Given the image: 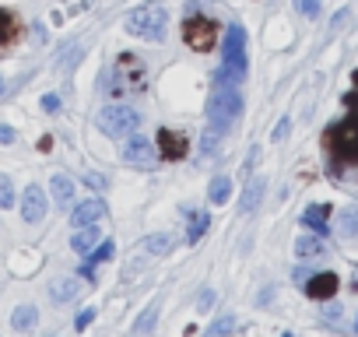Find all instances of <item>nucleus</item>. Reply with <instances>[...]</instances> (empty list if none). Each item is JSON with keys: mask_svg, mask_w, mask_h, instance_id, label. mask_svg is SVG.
<instances>
[{"mask_svg": "<svg viewBox=\"0 0 358 337\" xmlns=\"http://www.w3.org/2000/svg\"><path fill=\"white\" fill-rule=\"evenodd\" d=\"M239 81L236 74L229 71H218L215 78V88H211V99H208V123L218 127V130H232L243 116V95H239Z\"/></svg>", "mask_w": 358, "mask_h": 337, "instance_id": "1", "label": "nucleus"}, {"mask_svg": "<svg viewBox=\"0 0 358 337\" xmlns=\"http://www.w3.org/2000/svg\"><path fill=\"white\" fill-rule=\"evenodd\" d=\"M323 148L330 151L334 168H341V165H355V162H358V113H348L341 123L327 127V134H323Z\"/></svg>", "mask_w": 358, "mask_h": 337, "instance_id": "2", "label": "nucleus"}, {"mask_svg": "<svg viewBox=\"0 0 358 337\" xmlns=\"http://www.w3.org/2000/svg\"><path fill=\"white\" fill-rule=\"evenodd\" d=\"M144 78H148L144 64H141V60H137L134 53H120L102 88H106V95L120 99V95H134V92H144Z\"/></svg>", "mask_w": 358, "mask_h": 337, "instance_id": "3", "label": "nucleus"}, {"mask_svg": "<svg viewBox=\"0 0 358 337\" xmlns=\"http://www.w3.org/2000/svg\"><path fill=\"white\" fill-rule=\"evenodd\" d=\"M165 29H169V8L162 0H148V4H141L127 18V32L137 39H148V43H162Z\"/></svg>", "mask_w": 358, "mask_h": 337, "instance_id": "4", "label": "nucleus"}, {"mask_svg": "<svg viewBox=\"0 0 358 337\" xmlns=\"http://www.w3.org/2000/svg\"><path fill=\"white\" fill-rule=\"evenodd\" d=\"M95 123H99V130L106 137H127V134H134L141 127V113L134 106H106Z\"/></svg>", "mask_w": 358, "mask_h": 337, "instance_id": "5", "label": "nucleus"}, {"mask_svg": "<svg viewBox=\"0 0 358 337\" xmlns=\"http://www.w3.org/2000/svg\"><path fill=\"white\" fill-rule=\"evenodd\" d=\"M183 39H187V46L190 50H197V53H211L215 50V43H218V25L211 22V18H187V25H183Z\"/></svg>", "mask_w": 358, "mask_h": 337, "instance_id": "6", "label": "nucleus"}, {"mask_svg": "<svg viewBox=\"0 0 358 337\" xmlns=\"http://www.w3.org/2000/svg\"><path fill=\"white\" fill-rule=\"evenodd\" d=\"M222 71L236 74V78H246V29L243 25H232L225 32V64Z\"/></svg>", "mask_w": 358, "mask_h": 337, "instance_id": "7", "label": "nucleus"}, {"mask_svg": "<svg viewBox=\"0 0 358 337\" xmlns=\"http://www.w3.org/2000/svg\"><path fill=\"white\" fill-rule=\"evenodd\" d=\"M155 144L141 134H127V144H123V162L137 165V168H151L155 165Z\"/></svg>", "mask_w": 358, "mask_h": 337, "instance_id": "8", "label": "nucleus"}, {"mask_svg": "<svg viewBox=\"0 0 358 337\" xmlns=\"http://www.w3.org/2000/svg\"><path fill=\"white\" fill-rule=\"evenodd\" d=\"M46 204H50V197L43 194V187H29V190L22 194V218H25L29 225H39V222L46 218Z\"/></svg>", "mask_w": 358, "mask_h": 337, "instance_id": "9", "label": "nucleus"}, {"mask_svg": "<svg viewBox=\"0 0 358 337\" xmlns=\"http://www.w3.org/2000/svg\"><path fill=\"white\" fill-rule=\"evenodd\" d=\"M106 201L102 197H88L85 204H78L74 211H71V225H78V229H85V225H95L99 218H106Z\"/></svg>", "mask_w": 358, "mask_h": 337, "instance_id": "10", "label": "nucleus"}, {"mask_svg": "<svg viewBox=\"0 0 358 337\" xmlns=\"http://www.w3.org/2000/svg\"><path fill=\"white\" fill-rule=\"evenodd\" d=\"M337 274H313L309 281H306V295L309 299H330V295H337Z\"/></svg>", "mask_w": 358, "mask_h": 337, "instance_id": "11", "label": "nucleus"}, {"mask_svg": "<svg viewBox=\"0 0 358 337\" xmlns=\"http://www.w3.org/2000/svg\"><path fill=\"white\" fill-rule=\"evenodd\" d=\"M158 144H162V155H165V158H187V151H190L187 137L176 134V130H162V134H158Z\"/></svg>", "mask_w": 358, "mask_h": 337, "instance_id": "12", "label": "nucleus"}, {"mask_svg": "<svg viewBox=\"0 0 358 337\" xmlns=\"http://www.w3.org/2000/svg\"><path fill=\"white\" fill-rule=\"evenodd\" d=\"M330 204H313V208H306V215H302V225L306 229H313V232H327L330 225Z\"/></svg>", "mask_w": 358, "mask_h": 337, "instance_id": "13", "label": "nucleus"}, {"mask_svg": "<svg viewBox=\"0 0 358 337\" xmlns=\"http://www.w3.org/2000/svg\"><path fill=\"white\" fill-rule=\"evenodd\" d=\"M264 190H267V183L257 176V180H250L246 183V194H243V204H239V211L243 215H250L253 208H260V197H264Z\"/></svg>", "mask_w": 358, "mask_h": 337, "instance_id": "14", "label": "nucleus"}, {"mask_svg": "<svg viewBox=\"0 0 358 337\" xmlns=\"http://www.w3.org/2000/svg\"><path fill=\"white\" fill-rule=\"evenodd\" d=\"M95 243H99V229H95V225H85V229H78V232H74L71 250L85 257V253H92V246H95Z\"/></svg>", "mask_w": 358, "mask_h": 337, "instance_id": "15", "label": "nucleus"}, {"mask_svg": "<svg viewBox=\"0 0 358 337\" xmlns=\"http://www.w3.org/2000/svg\"><path fill=\"white\" fill-rule=\"evenodd\" d=\"M141 250H144L148 257H165V253H172V250H176V239H172V236H165V232H162V236H148V239L141 243Z\"/></svg>", "mask_w": 358, "mask_h": 337, "instance_id": "16", "label": "nucleus"}, {"mask_svg": "<svg viewBox=\"0 0 358 337\" xmlns=\"http://www.w3.org/2000/svg\"><path fill=\"white\" fill-rule=\"evenodd\" d=\"M78 292H81V281H78V278H60V281L50 285V299H53V302H67V299H74Z\"/></svg>", "mask_w": 358, "mask_h": 337, "instance_id": "17", "label": "nucleus"}, {"mask_svg": "<svg viewBox=\"0 0 358 337\" xmlns=\"http://www.w3.org/2000/svg\"><path fill=\"white\" fill-rule=\"evenodd\" d=\"M50 194H53L57 204H71V197H74V180L64 176V173L53 176V180H50Z\"/></svg>", "mask_w": 358, "mask_h": 337, "instance_id": "18", "label": "nucleus"}, {"mask_svg": "<svg viewBox=\"0 0 358 337\" xmlns=\"http://www.w3.org/2000/svg\"><path fill=\"white\" fill-rule=\"evenodd\" d=\"M229 197H232V180L229 176H215L211 187H208V201L211 204H225Z\"/></svg>", "mask_w": 358, "mask_h": 337, "instance_id": "19", "label": "nucleus"}, {"mask_svg": "<svg viewBox=\"0 0 358 337\" xmlns=\"http://www.w3.org/2000/svg\"><path fill=\"white\" fill-rule=\"evenodd\" d=\"M113 253H116V246H113V243L106 239V243H102V246H99V250H95V253H92V257H88L85 264H81V274H85V278H92V274H95V267H99L102 260H109Z\"/></svg>", "mask_w": 358, "mask_h": 337, "instance_id": "20", "label": "nucleus"}, {"mask_svg": "<svg viewBox=\"0 0 358 337\" xmlns=\"http://www.w3.org/2000/svg\"><path fill=\"white\" fill-rule=\"evenodd\" d=\"M36 323H39L36 306H18V309L11 313V327H15V330H29V327H36Z\"/></svg>", "mask_w": 358, "mask_h": 337, "instance_id": "21", "label": "nucleus"}, {"mask_svg": "<svg viewBox=\"0 0 358 337\" xmlns=\"http://www.w3.org/2000/svg\"><path fill=\"white\" fill-rule=\"evenodd\" d=\"M337 232H341L344 239L358 236V208H348V211L337 215Z\"/></svg>", "mask_w": 358, "mask_h": 337, "instance_id": "22", "label": "nucleus"}, {"mask_svg": "<svg viewBox=\"0 0 358 337\" xmlns=\"http://www.w3.org/2000/svg\"><path fill=\"white\" fill-rule=\"evenodd\" d=\"M18 39V18L11 11H0V46H8Z\"/></svg>", "mask_w": 358, "mask_h": 337, "instance_id": "23", "label": "nucleus"}, {"mask_svg": "<svg viewBox=\"0 0 358 337\" xmlns=\"http://www.w3.org/2000/svg\"><path fill=\"white\" fill-rule=\"evenodd\" d=\"M208 225H211V218H208V211H194V215H190V232H187V239H190V243H197V239H204V232H208Z\"/></svg>", "mask_w": 358, "mask_h": 337, "instance_id": "24", "label": "nucleus"}, {"mask_svg": "<svg viewBox=\"0 0 358 337\" xmlns=\"http://www.w3.org/2000/svg\"><path fill=\"white\" fill-rule=\"evenodd\" d=\"M232 330H236V316H229V313H225V316H218V320L208 327V334H204V337H225V334H232Z\"/></svg>", "mask_w": 358, "mask_h": 337, "instance_id": "25", "label": "nucleus"}, {"mask_svg": "<svg viewBox=\"0 0 358 337\" xmlns=\"http://www.w3.org/2000/svg\"><path fill=\"white\" fill-rule=\"evenodd\" d=\"M295 253H299V257H320V253H323V243L313 239V236H302V239L295 243Z\"/></svg>", "mask_w": 358, "mask_h": 337, "instance_id": "26", "label": "nucleus"}, {"mask_svg": "<svg viewBox=\"0 0 358 337\" xmlns=\"http://www.w3.org/2000/svg\"><path fill=\"white\" fill-rule=\"evenodd\" d=\"M222 137H225V130H218V127H211V123H208L204 141H201V151H204V155H211V151L218 148V141H222Z\"/></svg>", "mask_w": 358, "mask_h": 337, "instance_id": "27", "label": "nucleus"}, {"mask_svg": "<svg viewBox=\"0 0 358 337\" xmlns=\"http://www.w3.org/2000/svg\"><path fill=\"white\" fill-rule=\"evenodd\" d=\"M15 204V183L11 176H0V208H11Z\"/></svg>", "mask_w": 358, "mask_h": 337, "instance_id": "28", "label": "nucleus"}, {"mask_svg": "<svg viewBox=\"0 0 358 337\" xmlns=\"http://www.w3.org/2000/svg\"><path fill=\"white\" fill-rule=\"evenodd\" d=\"M155 320H158V302H151L148 313H144V320H137V334H148L155 327Z\"/></svg>", "mask_w": 358, "mask_h": 337, "instance_id": "29", "label": "nucleus"}, {"mask_svg": "<svg viewBox=\"0 0 358 337\" xmlns=\"http://www.w3.org/2000/svg\"><path fill=\"white\" fill-rule=\"evenodd\" d=\"M78 50H81V46H67V50H64V60H60L57 67H60V71H71V67L78 64Z\"/></svg>", "mask_w": 358, "mask_h": 337, "instance_id": "30", "label": "nucleus"}, {"mask_svg": "<svg viewBox=\"0 0 358 337\" xmlns=\"http://www.w3.org/2000/svg\"><path fill=\"white\" fill-rule=\"evenodd\" d=\"M299 11H302L306 18H316V15H320V0H299Z\"/></svg>", "mask_w": 358, "mask_h": 337, "instance_id": "31", "label": "nucleus"}, {"mask_svg": "<svg viewBox=\"0 0 358 337\" xmlns=\"http://www.w3.org/2000/svg\"><path fill=\"white\" fill-rule=\"evenodd\" d=\"M43 109L46 113H60V95H43Z\"/></svg>", "mask_w": 358, "mask_h": 337, "instance_id": "32", "label": "nucleus"}, {"mask_svg": "<svg viewBox=\"0 0 358 337\" xmlns=\"http://www.w3.org/2000/svg\"><path fill=\"white\" fill-rule=\"evenodd\" d=\"M92 320H95V309H85V313H78V320H74V327H78V330H85V327L92 323Z\"/></svg>", "mask_w": 358, "mask_h": 337, "instance_id": "33", "label": "nucleus"}, {"mask_svg": "<svg viewBox=\"0 0 358 337\" xmlns=\"http://www.w3.org/2000/svg\"><path fill=\"white\" fill-rule=\"evenodd\" d=\"M211 302H215V292H211V288H204V292H201V299H197V309H208Z\"/></svg>", "mask_w": 358, "mask_h": 337, "instance_id": "34", "label": "nucleus"}, {"mask_svg": "<svg viewBox=\"0 0 358 337\" xmlns=\"http://www.w3.org/2000/svg\"><path fill=\"white\" fill-rule=\"evenodd\" d=\"M288 127H292V123H288V120H281V123L274 127V141H285V137H288Z\"/></svg>", "mask_w": 358, "mask_h": 337, "instance_id": "35", "label": "nucleus"}, {"mask_svg": "<svg viewBox=\"0 0 358 337\" xmlns=\"http://www.w3.org/2000/svg\"><path fill=\"white\" fill-rule=\"evenodd\" d=\"M0 144H15V130L11 127H0Z\"/></svg>", "mask_w": 358, "mask_h": 337, "instance_id": "36", "label": "nucleus"}, {"mask_svg": "<svg viewBox=\"0 0 358 337\" xmlns=\"http://www.w3.org/2000/svg\"><path fill=\"white\" fill-rule=\"evenodd\" d=\"M344 106L355 113V109H358V95H344Z\"/></svg>", "mask_w": 358, "mask_h": 337, "instance_id": "37", "label": "nucleus"}, {"mask_svg": "<svg viewBox=\"0 0 358 337\" xmlns=\"http://www.w3.org/2000/svg\"><path fill=\"white\" fill-rule=\"evenodd\" d=\"M88 183H92L95 190H102V187H106V180H102V176H88Z\"/></svg>", "mask_w": 358, "mask_h": 337, "instance_id": "38", "label": "nucleus"}, {"mask_svg": "<svg viewBox=\"0 0 358 337\" xmlns=\"http://www.w3.org/2000/svg\"><path fill=\"white\" fill-rule=\"evenodd\" d=\"M351 81H355V85H358V71H355V74H351Z\"/></svg>", "mask_w": 358, "mask_h": 337, "instance_id": "39", "label": "nucleus"}, {"mask_svg": "<svg viewBox=\"0 0 358 337\" xmlns=\"http://www.w3.org/2000/svg\"><path fill=\"white\" fill-rule=\"evenodd\" d=\"M0 92H4V81H0Z\"/></svg>", "mask_w": 358, "mask_h": 337, "instance_id": "40", "label": "nucleus"}, {"mask_svg": "<svg viewBox=\"0 0 358 337\" xmlns=\"http://www.w3.org/2000/svg\"><path fill=\"white\" fill-rule=\"evenodd\" d=\"M281 337H292V334H281Z\"/></svg>", "mask_w": 358, "mask_h": 337, "instance_id": "41", "label": "nucleus"}]
</instances>
